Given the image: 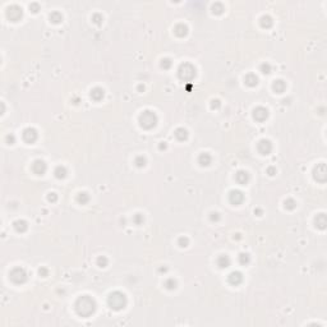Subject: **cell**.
I'll use <instances>...</instances> for the list:
<instances>
[{"mask_svg":"<svg viewBox=\"0 0 327 327\" xmlns=\"http://www.w3.org/2000/svg\"><path fill=\"white\" fill-rule=\"evenodd\" d=\"M285 207L289 208V210H293L294 207H295V202H294L293 200H288V201H285Z\"/></svg>","mask_w":327,"mask_h":327,"instance_id":"obj_26","label":"cell"},{"mask_svg":"<svg viewBox=\"0 0 327 327\" xmlns=\"http://www.w3.org/2000/svg\"><path fill=\"white\" fill-rule=\"evenodd\" d=\"M179 243H180V247H187V244H188V239H187V238H182L180 240H179Z\"/></svg>","mask_w":327,"mask_h":327,"instance_id":"obj_32","label":"cell"},{"mask_svg":"<svg viewBox=\"0 0 327 327\" xmlns=\"http://www.w3.org/2000/svg\"><path fill=\"white\" fill-rule=\"evenodd\" d=\"M211 156L208 155V153H202L201 156H200V158H198V161H200V164L202 166H207V165H210L211 164Z\"/></svg>","mask_w":327,"mask_h":327,"instance_id":"obj_15","label":"cell"},{"mask_svg":"<svg viewBox=\"0 0 327 327\" xmlns=\"http://www.w3.org/2000/svg\"><path fill=\"white\" fill-rule=\"evenodd\" d=\"M99 263H100V265L102 263V267H105V265H106V258H100V259H99Z\"/></svg>","mask_w":327,"mask_h":327,"instance_id":"obj_33","label":"cell"},{"mask_svg":"<svg viewBox=\"0 0 327 327\" xmlns=\"http://www.w3.org/2000/svg\"><path fill=\"white\" fill-rule=\"evenodd\" d=\"M253 117H254V119L258 120V122H263V120L268 117V112H267V110H266L265 107H257V109L254 110Z\"/></svg>","mask_w":327,"mask_h":327,"instance_id":"obj_9","label":"cell"},{"mask_svg":"<svg viewBox=\"0 0 327 327\" xmlns=\"http://www.w3.org/2000/svg\"><path fill=\"white\" fill-rule=\"evenodd\" d=\"M175 137L179 141H184V139H187L188 133H187V130L184 128H179V129H176V132H175Z\"/></svg>","mask_w":327,"mask_h":327,"instance_id":"obj_16","label":"cell"},{"mask_svg":"<svg viewBox=\"0 0 327 327\" xmlns=\"http://www.w3.org/2000/svg\"><path fill=\"white\" fill-rule=\"evenodd\" d=\"M217 263L220 267H227L229 263H230V259H229L227 256H221L219 259H217Z\"/></svg>","mask_w":327,"mask_h":327,"instance_id":"obj_21","label":"cell"},{"mask_svg":"<svg viewBox=\"0 0 327 327\" xmlns=\"http://www.w3.org/2000/svg\"><path fill=\"white\" fill-rule=\"evenodd\" d=\"M23 138H24V141L28 142V143L35 142L36 138H37V132H36L35 129L28 128V129H26L24 132H23Z\"/></svg>","mask_w":327,"mask_h":327,"instance_id":"obj_7","label":"cell"},{"mask_svg":"<svg viewBox=\"0 0 327 327\" xmlns=\"http://www.w3.org/2000/svg\"><path fill=\"white\" fill-rule=\"evenodd\" d=\"M165 285H166V288H168V289H174L176 284H175V281H174L173 279H170V280H168V281L165 283Z\"/></svg>","mask_w":327,"mask_h":327,"instance_id":"obj_27","label":"cell"},{"mask_svg":"<svg viewBox=\"0 0 327 327\" xmlns=\"http://www.w3.org/2000/svg\"><path fill=\"white\" fill-rule=\"evenodd\" d=\"M171 65V61H170V59H165V60H162V67L164 68H169Z\"/></svg>","mask_w":327,"mask_h":327,"instance_id":"obj_30","label":"cell"},{"mask_svg":"<svg viewBox=\"0 0 327 327\" xmlns=\"http://www.w3.org/2000/svg\"><path fill=\"white\" fill-rule=\"evenodd\" d=\"M257 77L254 75V74H248L247 77H245V83H247L248 86H256L257 85Z\"/></svg>","mask_w":327,"mask_h":327,"instance_id":"obj_20","label":"cell"},{"mask_svg":"<svg viewBox=\"0 0 327 327\" xmlns=\"http://www.w3.org/2000/svg\"><path fill=\"white\" fill-rule=\"evenodd\" d=\"M50 18H51L54 22H59V21H61V15H60V14H58V13H54V14L51 15Z\"/></svg>","mask_w":327,"mask_h":327,"instance_id":"obj_29","label":"cell"},{"mask_svg":"<svg viewBox=\"0 0 327 327\" xmlns=\"http://www.w3.org/2000/svg\"><path fill=\"white\" fill-rule=\"evenodd\" d=\"M78 201L82 202V205L86 203V202H88V195H87V193H79V195H78Z\"/></svg>","mask_w":327,"mask_h":327,"instance_id":"obj_25","label":"cell"},{"mask_svg":"<svg viewBox=\"0 0 327 327\" xmlns=\"http://www.w3.org/2000/svg\"><path fill=\"white\" fill-rule=\"evenodd\" d=\"M263 73H270V65L268 64H262V67H261Z\"/></svg>","mask_w":327,"mask_h":327,"instance_id":"obj_31","label":"cell"},{"mask_svg":"<svg viewBox=\"0 0 327 327\" xmlns=\"http://www.w3.org/2000/svg\"><path fill=\"white\" fill-rule=\"evenodd\" d=\"M139 123L144 129H151L156 125L157 123V117L156 114L152 111H144L139 117Z\"/></svg>","mask_w":327,"mask_h":327,"instance_id":"obj_3","label":"cell"},{"mask_svg":"<svg viewBox=\"0 0 327 327\" xmlns=\"http://www.w3.org/2000/svg\"><path fill=\"white\" fill-rule=\"evenodd\" d=\"M314 178L318 182H324L327 178V171H326V165L324 164H319L314 169Z\"/></svg>","mask_w":327,"mask_h":327,"instance_id":"obj_6","label":"cell"},{"mask_svg":"<svg viewBox=\"0 0 327 327\" xmlns=\"http://www.w3.org/2000/svg\"><path fill=\"white\" fill-rule=\"evenodd\" d=\"M241 281H243V276L240 272H233L229 276V283L233 285H239Z\"/></svg>","mask_w":327,"mask_h":327,"instance_id":"obj_12","label":"cell"},{"mask_svg":"<svg viewBox=\"0 0 327 327\" xmlns=\"http://www.w3.org/2000/svg\"><path fill=\"white\" fill-rule=\"evenodd\" d=\"M175 34L178 35V36H185L187 35V27L184 26V24H179V26H176L175 27Z\"/></svg>","mask_w":327,"mask_h":327,"instance_id":"obj_19","label":"cell"},{"mask_svg":"<svg viewBox=\"0 0 327 327\" xmlns=\"http://www.w3.org/2000/svg\"><path fill=\"white\" fill-rule=\"evenodd\" d=\"M32 170H34L36 174H39V175L44 174V173H45V170H46V165H45V162H44V161H41V160H37V161H35V164H34V165H32Z\"/></svg>","mask_w":327,"mask_h":327,"instance_id":"obj_11","label":"cell"},{"mask_svg":"<svg viewBox=\"0 0 327 327\" xmlns=\"http://www.w3.org/2000/svg\"><path fill=\"white\" fill-rule=\"evenodd\" d=\"M240 262H241V263H248V262H249L248 254H240Z\"/></svg>","mask_w":327,"mask_h":327,"instance_id":"obj_28","label":"cell"},{"mask_svg":"<svg viewBox=\"0 0 327 327\" xmlns=\"http://www.w3.org/2000/svg\"><path fill=\"white\" fill-rule=\"evenodd\" d=\"M91 97L93 100H101L102 97H104V91L101 90V88H95V90H92L91 91Z\"/></svg>","mask_w":327,"mask_h":327,"instance_id":"obj_14","label":"cell"},{"mask_svg":"<svg viewBox=\"0 0 327 327\" xmlns=\"http://www.w3.org/2000/svg\"><path fill=\"white\" fill-rule=\"evenodd\" d=\"M51 200H53V201L56 200V197H55V194H54V193H53V195H49V201H51Z\"/></svg>","mask_w":327,"mask_h":327,"instance_id":"obj_34","label":"cell"},{"mask_svg":"<svg viewBox=\"0 0 327 327\" xmlns=\"http://www.w3.org/2000/svg\"><path fill=\"white\" fill-rule=\"evenodd\" d=\"M235 178H236V182H238L239 184H245V183L248 182V174L245 173V171H239Z\"/></svg>","mask_w":327,"mask_h":327,"instance_id":"obj_13","label":"cell"},{"mask_svg":"<svg viewBox=\"0 0 327 327\" xmlns=\"http://www.w3.org/2000/svg\"><path fill=\"white\" fill-rule=\"evenodd\" d=\"M316 224H317V226H318L319 229H324V227H326V216H324L323 214L318 215L317 219H316Z\"/></svg>","mask_w":327,"mask_h":327,"instance_id":"obj_18","label":"cell"},{"mask_svg":"<svg viewBox=\"0 0 327 327\" xmlns=\"http://www.w3.org/2000/svg\"><path fill=\"white\" fill-rule=\"evenodd\" d=\"M229 200H230V202H231L233 205H239V203L243 202L244 195H243V193L239 192V190H233V192L230 193V197H229Z\"/></svg>","mask_w":327,"mask_h":327,"instance_id":"obj_10","label":"cell"},{"mask_svg":"<svg viewBox=\"0 0 327 327\" xmlns=\"http://www.w3.org/2000/svg\"><path fill=\"white\" fill-rule=\"evenodd\" d=\"M107 302H109V305H110L112 309L120 310V309H123V308L125 307V304H127V298H125V295H124L123 293L115 291V293L110 294Z\"/></svg>","mask_w":327,"mask_h":327,"instance_id":"obj_2","label":"cell"},{"mask_svg":"<svg viewBox=\"0 0 327 327\" xmlns=\"http://www.w3.org/2000/svg\"><path fill=\"white\" fill-rule=\"evenodd\" d=\"M10 279L17 283V284H21V283H24L26 279H27V273L23 268H14L10 273Z\"/></svg>","mask_w":327,"mask_h":327,"instance_id":"obj_5","label":"cell"},{"mask_svg":"<svg viewBox=\"0 0 327 327\" xmlns=\"http://www.w3.org/2000/svg\"><path fill=\"white\" fill-rule=\"evenodd\" d=\"M65 174H67V170H65V168H61V166H59L56 170H55V175H56V178H64L65 176Z\"/></svg>","mask_w":327,"mask_h":327,"instance_id":"obj_22","label":"cell"},{"mask_svg":"<svg viewBox=\"0 0 327 327\" xmlns=\"http://www.w3.org/2000/svg\"><path fill=\"white\" fill-rule=\"evenodd\" d=\"M261 24H262L263 27H270L272 24V21H271L270 17L265 15V17H262V19H261Z\"/></svg>","mask_w":327,"mask_h":327,"instance_id":"obj_23","label":"cell"},{"mask_svg":"<svg viewBox=\"0 0 327 327\" xmlns=\"http://www.w3.org/2000/svg\"><path fill=\"white\" fill-rule=\"evenodd\" d=\"M15 227H17V230L23 231V230H26V229H27V224L24 221H17V222H15Z\"/></svg>","mask_w":327,"mask_h":327,"instance_id":"obj_24","label":"cell"},{"mask_svg":"<svg viewBox=\"0 0 327 327\" xmlns=\"http://www.w3.org/2000/svg\"><path fill=\"white\" fill-rule=\"evenodd\" d=\"M95 308L96 304L93 299H91L90 297H80L75 303V310L82 317H88L90 314H92Z\"/></svg>","mask_w":327,"mask_h":327,"instance_id":"obj_1","label":"cell"},{"mask_svg":"<svg viewBox=\"0 0 327 327\" xmlns=\"http://www.w3.org/2000/svg\"><path fill=\"white\" fill-rule=\"evenodd\" d=\"M195 75V69L192 64H183L179 68V78L184 82H189L194 78Z\"/></svg>","mask_w":327,"mask_h":327,"instance_id":"obj_4","label":"cell"},{"mask_svg":"<svg viewBox=\"0 0 327 327\" xmlns=\"http://www.w3.org/2000/svg\"><path fill=\"white\" fill-rule=\"evenodd\" d=\"M271 150H272V146H271V143L268 141L263 139V141H261L258 143V151L262 155H268L271 152Z\"/></svg>","mask_w":327,"mask_h":327,"instance_id":"obj_8","label":"cell"},{"mask_svg":"<svg viewBox=\"0 0 327 327\" xmlns=\"http://www.w3.org/2000/svg\"><path fill=\"white\" fill-rule=\"evenodd\" d=\"M285 83L283 80H276L275 83H273V90L277 92V93H281V92H284V90H285Z\"/></svg>","mask_w":327,"mask_h":327,"instance_id":"obj_17","label":"cell"}]
</instances>
